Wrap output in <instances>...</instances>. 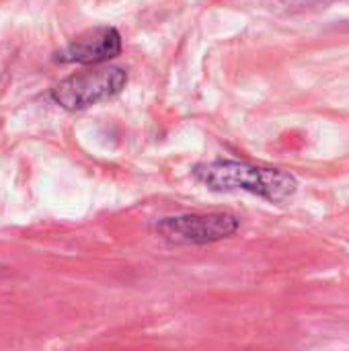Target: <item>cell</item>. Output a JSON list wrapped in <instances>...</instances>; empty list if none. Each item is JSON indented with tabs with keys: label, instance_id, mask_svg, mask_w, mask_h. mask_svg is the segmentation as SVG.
<instances>
[{
	"label": "cell",
	"instance_id": "1",
	"mask_svg": "<svg viewBox=\"0 0 349 351\" xmlns=\"http://www.w3.org/2000/svg\"><path fill=\"white\" fill-rule=\"evenodd\" d=\"M193 175L197 181H202L212 189L218 191L243 189L261 195L269 202H284L292 197L298 189L296 177L286 171L255 167L237 160H214V162L197 165Z\"/></svg>",
	"mask_w": 349,
	"mask_h": 351
},
{
	"label": "cell",
	"instance_id": "2",
	"mask_svg": "<svg viewBox=\"0 0 349 351\" xmlns=\"http://www.w3.org/2000/svg\"><path fill=\"white\" fill-rule=\"evenodd\" d=\"M128 82L125 70L117 66H93L91 70L76 72L51 88V99L68 109H86L105 99L115 97Z\"/></svg>",
	"mask_w": 349,
	"mask_h": 351
},
{
	"label": "cell",
	"instance_id": "3",
	"mask_svg": "<svg viewBox=\"0 0 349 351\" xmlns=\"http://www.w3.org/2000/svg\"><path fill=\"white\" fill-rule=\"evenodd\" d=\"M239 230V218L224 212L212 214H181L163 218L156 232L175 245H206L232 237Z\"/></svg>",
	"mask_w": 349,
	"mask_h": 351
},
{
	"label": "cell",
	"instance_id": "4",
	"mask_svg": "<svg viewBox=\"0 0 349 351\" xmlns=\"http://www.w3.org/2000/svg\"><path fill=\"white\" fill-rule=\"evenodd\" d=\"M121 51V35L113 27H95L76 35L60 53L62 62L99 66Z\"/></svg>",
	"mask_w": 349,
	"mask_h": 351
}]
</instances>
